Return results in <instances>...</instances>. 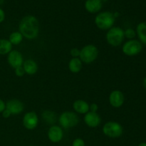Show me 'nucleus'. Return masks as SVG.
<instances>
[{
	"mask_svg": "<svg viewBox=\"0 0 146 146\" xmlns=\"http://www.w3.org/2000/svg\"><path fill=\"white\" fill-rule=\"evenodd\" d=\"M19 30L23 37L27 39L36 38L39 32V23L38 19L32 15L24 17L19 25Z\"/></svg>",
	"mask_w": 146,
	"mask_h": 146,
	"instance_id": "1",
	"label": "nucleus"
},
{
	"mask_svg": "<svg viewBox=\"0 0 146 146\" xmlns=\"http://www.w3.org/2000/svg\"><path fill=\"white\" fill-rule=\"evenodd\" d=\"M115 16L110 11H104L96 17L95 24L101 30H109L115 23Z\"/></svg>",
	"mask_w": 146,
	"mask_h": 146,
	"instance_id": "2",
	"label": "nucleus"
},
{
	"mask_svg": "<svg viewBox=\"0 0 146 146\" xmlns=\"http://www.w3.org/2000/svg\"><path fill=\"white\" fill-rule=\"evenodd\" d=\"M106 38L108 44L111 46H118L122 44L124 38H125L124 30L121 27H113L112 28L108 30Z\"/></svg>",
	"mask_w": 146,
	"mask_h": 146,
	"instance_id": "3",
	"label": "nucleus"
},
{
	"mask_svg": "<svg viewBox=\"0 0 146 146\" xmlns=\"http://www.w3.org/2000/svg\"><path fill=\"white\" fill-rule=\"evenodd\" d=\"M98 49L94 44H88L80 50L79 58L84 64H91L97 58Z\"/></svg>",
	"mask_w": 146,
	"mask_h": 146,
	"instance_id": "4",
	"label": "nucleus"
},
{
	"mask_svg": "<svg viewBox=\"0 0 146 146\" xmlns=\"http://www.w3.org/2000/svg\"><path fill=\"white\" fill-rule=\"evenodd\" d=\"M58 121L62 128L68 129L78 125L79 118L76 113L72 111H65L60 115Z\"/></svg>",
	"mask_w": 146,
	"mask_h": 146,
	"instance_id": "5",
	"label": "nucleus"
},
{
	"mask_svg": "<svg viewBox=\"0 0 146 146\" xmlns=\"http://www.w3.org/2000/svg\"><path fill=\"white\" fill-rule=\"evenodd\" d=\"M103 133L108 138H117L123 135V128L119 123L109 121L103 126Z\"/></svg>",
	"mask_w": 146,
	"mask_h": 146,
	"instance_id": "6",
	"label": "nucleus"
},
{
	"mask_svg": "<svg viewBox=\"0 0 146 146\" xmlns=\"http://www.w3.org/2000/svg\"><path fill=\"white\" fill-rule=\"evenodd\" d=\"M143 45L140 41L136 39L128 40L122 46V51L125 55L128 56H134L141 52Z\"/></svg>",
	"mask_w": 146,
	"mask_h": 146,
	"instance_id": "7",
	"label": "nucleus"
},
{
	"mask_svg": "<svg viewBox=\"0 0 146 146\" xmlns=\"http://www.w3.org/2000/svg\"><path fill=\"white\" fill-rule=\"evenodd\" d=\"M23 125L27 130H34L38 125V118L37 114L34 111L27 113L23 117Z\"/></svg>",
	"mask_w": 146,
	"mask_h": 146,
	"instance_id": "8",
	"label": "nucleus"
},
{
	"mask_svg": "<svg viewBox=\"0 0 146 146\" xmlns=\"http://www.w3.org/2000/svg\"><path fill=\"white\" fill-rule=\"evenodd\" d=\"M7 61H8V64L14 69L17 67L21 66L24 63L22 54L17 50H11L8 54Z\"/></svg>",
	"mask_w": 146,
	"mask_h": 146,
	"instance_id": "9",
	"label": "nucleus"
},
{
	"mask_svg": "<svg viewBox=\"0 0 146 146\" xmlns=\"http://www.w3.org/2000/svg\"><path fill=\"white\" fill-rule=\"evenodd\" d=\"M125 97L123 94L119 90H114L109 95V103L111 106L118 108L122 106L124 104Z\"/></svg>",
	"mask_w": 146,
	"mask_h": 146,
	"instance_id": "10",
	"label": "nucleus"
},
{
	"mask_svg": "<svg viewBox=\"0 0 146 146\" xmlns=\"http://www.w3.org/2000/svg\"><path fill=\"white\" fill-rule=\"evenodd\" d=\"M48 138L51 142L56 143L60 142L64 137V132L61 127L58 125H51L48 131Z\"/></svg>",
	"mask_w": 146,
	"mask_h": 146,
	"instance_id": "11",
	"label": "nucleus"
},
{
	"mask_svg": "<svg viewBox=\"0 0 146 146\" xmlns=\"http://www.w3.org/2000/svg\"><path fill=\"white\" fill-rule=\"evenodd\" d=\"M6 108L10 111L11 115H19L23 112L24 105L18 99H11L6 103Z\"/></svg>",
	"mask_w": 146,
	"mask_h": 146,
	"instance_id": "12",
	"label": "nucleus"
},
{
	"mask_svg": "<svg viewBox=\"0 0 146 146\" xmlns=\"http://www.w3.org/2000/svg\"><path fill=\"white\" fill-rule=\"evenodd\" d=\"M84 122L90 128H96L101 124V118L97 113L88 111L84 115Z\"/></svg>",
	"mask_w": 146,
	"mask_h": 146,
	"instance_id": "13",
	"label": "nucleus"
},
{
	"mask_svg": "<svg viewBox=\"0 0 146 146\" xmlns=\"http://www.w3.org/2000/svg\"><path fill=\"white\" fill-rule=\"evenodd\" d=\"M103 6L102 0H87L85 3V8L89 13H97L101 9Z\"/></svg>",
	"mask_w": 146,
	"mask_h": 146,
	"instance_id": "14",
	"label": "nucleus"
},
{
	"mask_svg": "<svg viewBox=\"0 0 146 146\" xmlns=\"http://www.w3.org/2000/svg\"><path fill=\"white\" fill-rule=\"evenodd\" d=\"M90 105L84 100H76L73 104L74 110L79 114H86L89 111Z\"/></svg>",
	"mask_w": 146,
	"mask_h": 146,
	"instance_id": "15",
	"label": "nucleus"
},
{
	"mask_svg": "<svg viewBox=\"0 0 146 146\" xmlns=\"http://www.w3.org/2000/svg\"><path fill=\"white\" fill-rule=\"evenodd\" d=\"M25 74L28 75H34L38 71V64L35 61L32 59H28L24 61L22 65Z\"/></svg>",
	"mask_w": 146,
	"mask_h": 146,
	"instance_id": "16",
	"label": "nucleus"
},
{
	"mask_svg": "<svg viewBox=\"0 0 146 146\" xmlns=\"http://www.w3.org/2000/svg\"><path fill=\"white\" fill-rule=\"evenodd\" d=\"M83 62L78 58H72L68 63V68L70 71L74 74L80 72L82 69Z\"/></svg>",
	"mask_w": 146,
	"mask_h": 146,
	"instance_id": "17",
	"label": "nucleus"
},
{
	"mask_svg": "<svg viewBox=\"0 0 146 146\" xmlns=\"http://www.w3.org/2000/svg\"><path fill=\"white\" fill-rule=\"evenodd\" d=\"M136 34L138 35L140 42L146 45V22H141L136 27Z\"/></svg>",
	"mask_w": 146,
	"mask_h": 146,
	"instance_id": "18",
	"label": "nucleus"
},
{
	"mask_svg": "<svg viewBox=\"0 0 146 146\" xmlns=\"http://www.w3.org/2000/svg\"><path fill=\"white\" fill-rule=\"evenodd\" d=\"M12 49V44L8 39H0V55L8 54Z\"/></svg>",
	"mask_w": 146,
	"mask_h": 146,
	"instance_id": "19",
	"label": "nucleus"
},
{
	"mask_svg": "<svg viewBox=\"0 0 146 146\" xmlns=\"http://www.w3.org/2000/svg\"><path fill=\"white\" fill-rule=\"evenodd\" d=\"M9 41L12 45H19L23 40V36L19 31H14L9 37Z\"/></svg>",
	"mask_w": 146,
	"mask_h": 146,
	"instance_id": "20",
	"label": "nucleus"
},
{
	"mask_svg": "<svg viewBox=\"0 0 146 146\" xmlns=\"http://www.w3.org/2000/svg\"><path fill=\"white\" fill-rule=\"evenodd\" d=\"M42 118L47 123L54 124L56 120V115L51 111H45L42 113Z\"/></svg>",
	"mask_w": 146,
	"mask_h": 146,
	"instance_id": "21",
	"label": "nucleus"
},
{
	"mask_svg": "<svg viewBox=\"0 0 146 146\" xmlns=\"http://www.w3.org/2000/svg\"><path fill=\"white\" fill-rule=\"evenodd\" d=\"M124 36L129 40L133 39L136 36V31L133 29L128 28L124 31Z\"/></svg>",
	"mask_w": 146,
	"mask_h": 146,
	"instance_id": "22",
	"label": "nucleus"
},
{
	"mask_svg": "<svg viewBox=\"0 0 146 146\" xmlns=\"http://www.w3.org/2000/svg\"><path fill=\"white\" fill-rule=\"evenodd\" d=\"M14 73H15L16 76H17L18 77H22L25 74V71H24V69L22 66L16 68L14 69Z\"/></svg>",
	"mask_w": 146,
	"mask_h": 146,
	"instance_id": "23",
	"label": "nucleus"
},
{
	"mask_svg": "<svg viewBox=\"0 0 146 146\" xmlns=\"http://www.w3.org/2000/svg\"><path fill=\"white\" fill-rule=\"evenodd\" d=\"M72 146H85V142L81 138H76L73 141Z\"/></svg>",
	"mask_w": 146,
	"mask_h": 146,
	"instance_id": "24",
	"label": "nucleus"
},
{
	"mask_svg": "<svg viewBox=\"0 0 146 146\" xmlns=\"http://www.w3.org/2000/svg\"><path fill=\"white\" fill-rule=\"evenodd\" d=\"M70 54L73 58H78L80 55V50L77 48H71L70 51Z\"/></svg>",
	"mask_w": 146,
	"mask_h": 146,
	"instance_id": "25",
	"label": "nucleus"
},
{
	"mask_svg": "<svg viewBox=\"0 0 146 146\" xmlns=\"http://www.w3.org/2000/svg\"><path fill=\"white\" fill-rule=\"evenodd\" d=\"M98 109V106L96 104H92L90 105L89 111H91V112H94V113H97Z\"/></svg>",
	"mask_w": 146,
	"mask_h": 146,
	"instance_id": "26",
	"label": "nucleus"
},
{
	"mask_svg": "<svg viewBox=\"0 0 146 146\" xmlns=\"http://www.w3.org/2000/svg\"><path fill=\"white\" fill-rule=\"evenodd\" d=\"M1 114H2L3 118H9L11 115V113H10V111H9V110H7V108H5V110H4L2 113H1Z\"/></svg>",
	"mask_w": 146,
	"mask_h": 146,
	"instance_id": "27",
	"label": "nucleus"
},
{
	"mask_svg": "<svg viewBox=\"0 0 146 146\" xmlns=\"http://www.w3.org/2000/svg\"><path fill=\"white\" fill-rule=\"evenodd\" d=\"M6 108V104L3 100L0 98V113H2Z\"/></svg>",
	"mask_w": 146,
	"mask_h": 146,
	"instance_id": "28",
	"label": "nucleus"
},
{
	"mask_svg": "<svg viewBox=\"0 0 146 146\" xmlns=\"http://www.w3.org/2000/svg\"><path fill=\"white\" fill-rule=\"evenodd\" d=\"M4 19H5V13L3 11V9L0 8V23L3 22L4 21Z\"/></svg>",
	"mask_w": 146,
	"mask_h": 146,
	"instance_id": "29",
	"label": "nucleus"
},
{
	"mask_svg": "<svg viewBox=\"0 0 146 146\" xmlns=\"http://www.w3.org/2000/svg\"><path fill=\"white\" fill-rule=\"evenodd\" d=\"M143 87L145 88V89L146 90V76L143 79Z\"/></svg>",
	"mask_w": 146,
	"mask_h": 146,
	"instance_id": "30",
	"label": "nucleus"
},
{
	"mask_svg": "<svg viewBox=\"0 0 146 146\" xmlns=\"http://www.w3.org/2000/svg\"><path fill=\"white\" fill-rule=\"evenodd\" d=\"M138 146H146V143H140Z\"/></svg>",
	"mask_w": 146,
	"mask_h": 146,
	"instance_id": "31",
	"label": "nucleus"
},
{
	"mask_svg": "<svg viewBox=\"0 0 146 146\" xmlns=\"http://www.w3.org/2000/svg\"><path fill=\"white\" fill-rule=\"evenodd\" d=\"M4 0H0V5H1V4H3V3H4Z\"/></svg>",
	"mask_w": 146,
	"mask_h": 146,
	"instance_id": "32",
	"label": "nucleus"
},
{
	"mask_svg": "<svg viewBox=\"0 0 146 146\" xmlns=\"http://www.w3.org/2000/svg\"><path fill=\"white\" fill-rule=\"evenodd\" d=\"M29 146H34V145H29Z\"/></svg>",
	"mask_w": 146,
	"mask_h": 146,
	"instance_id": "33",
	"label": "nucleus"
}]
</instances>
